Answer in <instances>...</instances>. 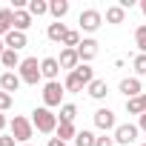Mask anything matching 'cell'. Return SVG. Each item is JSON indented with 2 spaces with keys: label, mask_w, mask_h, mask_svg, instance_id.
Returning <instances> with one entry per match:
<instances>
[{
  "label": "cell",
  "mask_w": 146,
  "mask_h": 146,
  "mask_svg": "<svg viewBox=\"0 0 146 146\" xmlns=\"http://www.w3.org/2000/svg\"><path fill=\"white\" fill-rule=\"evenodd\" d=\"M15 29V9H0V37H6Z\"/></svg>",
  "instance_id": "15"
},
{
  "label": "cell",
  "mask_w": 146,
  "mask_h": 146,
  "mask_svg": "<svg viewBox=\"0 0 146 146\" xmlns=\"http://www.w3.org/2000/svg\"><path fill=\"white\" fill-rule=\"evenodd\" d=\"M95 146H115V137H109V135H100V137L95 140Z\"/></svg>",
  "instance_id": "31"
},
{
  "label": "cell",
  "mask_w": 146,
  "mask_h": 146,
  "mask_svg": "<svg viewBox=\"0 0 146 146\" xmlns=\"http://www.w3.org/2000/svg\"><path fill=\"white\" fill-rule=\"evenodd\" d=\"M140 98H143V106H146V95H140Z\"/></svg>",
  "instance_id": "38"
},
{
  "label": "cell",
  "mask_w": 146,
  "mask_h": 146,
  "mask_svg": "<svg viewBox=\"0 0 146 146\" xmlns=\"http://www.w3.org/2000/svg\"><path fill=\"white\" fill-rule=\"evenodd\" d=\"M20 146H32V143H20Z\"/></svg>",
  "instance_id": "39"
},
{
  "label": "cell",
  "mask_w": 146,
  "mask_h": 146,
  "mask_svg": "<svg viewBox=\"0 0 146 146\" xmlns=\"http://www.w3.org/2000/svg\"><path fill=\"white\" fill-rule=\"evenodd\" d=\"M66 32H69V29H66V26H63V23L57 20V23H49V29H46V37H49L52 43H63Z\"/></svg>",
  "instance_id": "17"
},
{
  "label": "cell",
  "mask_w": 146,
  "mask_h": 146,
  "mask_svg": "<svg viewBox=\"0 0 146 146\" xmlns=\"http://www.w3.org/2000/svg\"><path fill=\"white\" fill-rule=\"evenodd\" d=\"M17 75H20V80H23V83H29V86H37V80L43 78L37 57H23V63H20V69H17Z\"/></svg>",
  "instance_id": "4"
},
{
  "label": "cell",
  "mask_w": 146,
  "mask_h": 146,
  "mask_svg": "<svg viewBox=\"0 0 146 146\" xmlns=\"http://www.w3.org/2000/svg\"><path fill=\"white\" fill-rule=\"evenodd\" d=\"M0 63H3L6 69H20V63H23V60H20V54H17V52L6 49V52H3V57H0Z\"/></svg>",
  "instance_id": "22"
},
{
  "label": "cell",
  "mask_w": 146,
  "mask_h": 146,
  "mask_svg": "<svg viewBox=\"0 0 146 146\" xmlns=\"http://www.w3.org/2000/svg\"><path fill=\"white\" fill-rule=\"evenodd\" d=\"M49 15L54 20H63L69 15V0H52V3H49Z\"/></svg>",
  "instance_id": "18"
},
{
  "label": "cell",
  "mask_w": 146,
  "mask_h": 146,
  "mask_svg": "<svg viewBox=\"0 0 146 146\" xmlns=\"http://www.w3.org/2000/svg\"><path fill=\"white\" fill-rule=\"evenodd\" d=\"M75 117H78V106L75 103H63L60 106V115H57L60 123H75Z\"/></svg>",
  "instance_id": "20"
},
{
  "label": "cell",
  "mask_w": 146,
  "mask_h": 146,
  "mask_svg": "<svg viewBox=\"0 0 146 146\" xmlns=\"http://www.w3.org/2000/svg\"><path fill=\"white\" fill-rule=\"evenodd\" d=\"M9 106H12V95L9 92H0V112H6Z\"/></svg>",
  "instance_id": "30"
},
{
  "label": "cell",
  "mask_w": 146,
  "mask_h": 146,
  "mask_svg": "<svg viewBox=\"0 0 146 146\" xmlns=\"http://www.w3.org/2000/svg\"><path fill=\"white\" fill-rule=\"evenodd\" d=\"M32 26V15H29V9H17L15 12V29L17 32H26Z\"/></svg>",
  "instance_id": "19"
},
{
  "label": "cell",
  "mask_w": 146,
  "mask_h": 146,
  "mask_svg": "<svg viewBox=\"0 0 146 146\" xmlns=\"http://www.w3.org/2000/svg\"><path fill=\"white\" fill-rule=\"evenodd\" d=\"M78 57H80V63L95 60V57H98V40H95V37H83L80 46H78Z\"/></svg>",
  "instance_id": "8"
},
{
  "label": "cell",
  "mask_w": 146,
  "mask_h": 146,
  "mask_svg": "<svg viewBox=\"0 0 146 146\" xmlns=\"http://www.w3.org/2000/svg\"><path fill=\"white\" fill-rule=\"evenodd\" d=\"M140 12H143V17H146V0H140Z\"/></svg>",
  "instance_id": "37"
},
{
  "label": "cell",
  "mask_w": 146,
  "mask_h": 146,
  "mask_svg": "<svg viewBox=\"0 0 146 146\" xmlns=\"http://www.w3.org/2000/svg\"><path fill=\"white\" fill-rule=\"evenodd\" d=\"M126 112L129 115H146V106H143V98H132V100H126Z\"/></svg>",
  "instance_id": "24"
},
{
  "label": "cell",
  "mask_w": 146,
  "mask_h": 146,
  "mask_svg": "<svg viewBox=\"0 0 146 146\" xmlns=\"http://www.w3.org/2000/svg\"><path fill=\"white\" fill-rule=\"evenodd\" d=\"M6 123H9V120L3 117V112H0V132H3V129H6Z\"/></svg>",
  "instance_id": "35"
},
{
  "label": "cell",
  "mask_w": 146,
  "mask_h": 146,
  "mask_svg": "<svg viewBox=\"0 0 146 146\" xmlns=\"http://www.w3.org/2000/svg\"><path fill=\"white\" fill-rule=\"evenodd\" d=\"M95 126H98L100 132H109V129H115V126H117V120H115V112H112V109H106V106H103V109H98V112H95Z\"/></svg>",
  "instance_id": "9"
},
{
  "label": "cell",
  "mask_w": 146,
  "mask_h": 146,
  "mask_svg": "<svg viewBox=\"0 0 146 146\" xmlns=\"http://www.w3.org/2000/svg\"><path fill=\"white\" fill-rule=\"evenodd\" d=\"M137 129H140V132H146V115H140V117H137Z\"/></svg>",
  "instance_id": "34"
},
{
  "label": "cell",
  "mask_w": 146,
  "mask_h": 146,
  "mask_svg": "<svg viewBox=\"0 0 146 146\" xmlns=\"http://www.w3.org/2000/svg\"><path fill=\"white\" fill-rule=\"evenodd\" d=\"M137 132H140V129H137L135 123H117L112 137H115V143H120V146H129V143H135V140H137Z\"/></svg>",
  "instance_id": "6"
},
{
  "label": "cell",
  "mask_w": 146,
  "mask_h": 146,
  "mask_svg": "<svg viewBox=\"0 0 146 146\" xmlns=\"http://www.w3.org/2000/svg\"><path fill=\"white\" fill-rule=\"evenodd\" d=\"M57 115L52 112V109H46V106H37L35 112H32V126L37 129V132H43V135H54L57 132Z\"/></svg>",
  "instance_id": "2"
},
{
  "label": "cell",
  "mask_w": 146,
  "mask_h": 146,
  "mask_svg": "<svg viewBox=\"0 0 146 146\" xmlns=\"http://www.w3.org/2000/svg\"><path fill=\"white\" fill-rule=\"evenodd\" d=\"M120 92L126 95V100H132V98H140V92H143V86H140V78H123V80H120Z\"/></svg>",
  "instance_id": "12"
},
{
  "label": "cell",
  "mask_w": 146,
  "mask_h": 146,
  "mask_svg": "<svg viewBox=\"0 0 146 146\" xmlns=\"http://www.w3.org/2000/svg\"><path fill=\"white\" fill-rule=\"evenodd\" d=\"M3 40H6V49H12V52H20V49H26V46H29L26 32H17V29H12Z\"/></svg>",
  "instance_id": "11"
},
{
  "label": "cell",
  "mask_w": 146,
  "mask_h": 146,
  "mask_svg": "<svg viewBox=\"0 0 146 146\" xmlns=\"http://www.w3.org/2000/svg\"><path fill=\"white\" fill-rule=\"evenodd\" d=\"M20 83H23V80H20L17 72H3V75H0V89L9 92V95H12V92H17V89H20Z\"/></svg>",
  "instance_id": "13"
},
{
  "label": "cell",
  "mask_w": 146,
  "mask_h": 146,
  "mask_svg": "<svg viewBox=\"0 0 146 146\" xmlns=\"http://www.w3.org/2000/svg\"><path fill=\"white\" fill-rule=\"evenodd\" d=\"M143 146H146V143H143Z\"/></svg>",
  "instance_id": "40"
},
{
  "label": "cell",
  "mask_w": 146,
  "mask_h": 146,
  "mask_svg": "<svg viewBox=\"0 0 146 146\" xmlns=\"http://www.w3.org/2000/svg\"><path fill=\"white\" fill-rule=\"evenodd\" d=\"M49 12V3L46 0H29V15L32 17H40V15H46Z\"/></svg>",
  "instance_id": "26"
},
{
  "label": "cell",
  "mask_w": 146,
  "mask_h": 146,
  "mask_svg": "<svg viewBox=\"0 0 146 146\" xmlns=\"http://www.w3.org/2000/svg\"><path fill=\"white\" fill-rule=\"evenodd\" d=\"M40 72H43L46 83L57 80V75H60V60H57V57H43V60H40Z\"/></svg>",
  "instance_id": "10"
},
{
  "label": "cell",
  "mask_w": 146,
  "mask_h": 146,
  "mask_svg": "<svg viewBox=\"0 0 146 146\" xmlns=\"http://www.w3.org/2000/svg\"><path fill=\"white\" fill-rule=\"evenodd\" d=\"M63 92H66V86H63L60 80H52V83H46V86H43V106H46V109L63 106Z\"/></svg>",
  "instance_id": "5"
},
{
  "label": "cell",
  "mask_w": 146,
  "mask_h": 146,
  "mask_svg": "<svg viewBox=\"0 0 146 146\" xmlns=\"http://www.w3.org/2000/svg\"><path fill=\"white\" fill-rule=\"evenodd\" d=\"M106 20L115 23V26L123 23V20H126V9H123V6H109V9H106Z\"/></svg>",
  "instance_id": "23"
},
{
  "label": "cell",
  "mask_w": 146,
  "mask_h": 146,
  "mask_svg": "<svg viewBox=\"0 0 146 146\" xmlns=\"http://www.w3.org/2000/svg\"><path fill=\"white\" fill-rule=\"evenodd\" d=\"M86 92H89V98H95V100H103V98H106V92H109V86H106V80L95 78V80L86 86Z\"/></svg>",
  "instance_id": "16"
},
{
  "label": "cell",
  "mask_w": 146,
  "mask_h": 146,
  "mask_svg": "<svg viewBox=\"0 0 146 146\" xmlns=\"http://www.w3.org/2000/svg\"><path fill=\"white\" fill-rule=\"evenodd\" d=\"M135 46L140 49V54H146V23L135 29Z\"/></svg>",
  "instance_id": "28"
},
{
  "label": "cell",
  "mask_w": 146,
  "mask_h": 146,
  "mask_svg": "<svg viewBox=\"0 0 146 146\" xmlns=\"http://www.w3.org/2000/svg\"><path fill=\"white\" fill-rule=\"evenodd\" d=\"M95 140H98V135H95V132H89V129H83V132H78L75 146H95Z\"/></svg>",
  "instance_id": "25"
},
{
  "label": "cell",
  "mask_w": 146,
  "mask_h": 146,
  "mask_svg": "<svg viewBox=\"0 0 146 146\" xmlns=\"http://www.w3.org/2000/svg\"><path fill=\"white\" fill-rule=\"evenodd\" d=\"M132 66H135V75L143 78V75H146V54H137V57L132 60Z\"/></svg>",
  "instance_id": "29"
},
{
  "label": "cell",
  "mask_w": 146,
  "mask_h": 146,
  "mask_svg": "<svg viewBox=\"0 0 146 146\" xmlns=\"http://www.w3.org/2000/svg\"><path fill=\"white\" fill-rule=\"evenodd\" d=\"M78 46H80V32L69 29V32H66V37H63V49H78Z\"/></svg>",
  "instance_id": "27"
},
{
  "label": "cell",
  "mask_w": 146,
  "mask_h": 146,
  "mask_svg": "<svg viewBox=\"0 0 146 146\" xmlns=\"http://www.w3.org/2000/svg\"><path fill=\"white\" fill-rule=\"evenodd\" d=\"M46 146H66V143H63L60 137H49V143H46Z\"/></svg>",
  "instance_id": "33"
},
{
  "label": "cell",
  "mask_w": 146,
  "mask_h": 146,
  "mask_svg": "<svg viewBox=\"0 0 146 146\" xmlns=\"http://www.w3.org/2000/svg\"><path fill=\"white\" fill-rule=\"evenodd\" d=\"M54 137H60L63 143H66V140H72V137H78V129H75V123H57V132H54Z\"/></svg>",
  "instance_id": "21"
},
{
  "label": "cell",
  "mask_w": 146,
  "mask_h": 146,
  "mask_svg": "<svg viewBox=\"0 0 146 146\" xmlns=\"http://www.w3.org/2000/svg\"><path fill=\"white\" fill-rule=\"evenodd\" d=\"M9 129H12V137H15L17 143H29V137L35 135L32 120H29V117H23V115H15V117L9 120Z\"/></svg>",
  "instance_id": "3"
},
{
  "label": "cell",
  "mask_w": 146,
  "mask_h": 146,
  "mask_svg": "<svg viewBox=\"0 0 146 146\" xmlns=\"http://www.w3.org/2000/svg\"><path fill=\"white\" fill-rule=\"evenodd\" d=\"M78 66H80L78 49H63V52H60V69H69V72H75Z\"/></svg>",
  "instance_id": "14"
},
{
  "label": "cell",
  "mask_w": 146,
  "mask_h": 146,
  "mask_svg": "<svg viewBox=\"0 0 146 146\" xmlns=\"http://www.w3.org/2000/svg\"><path fill=\"white\" fill-rule=\"evenodd\" d=\"M92 80H95V72H92V66H89V63H80L75 72H69V75H66L63 86H66V92H83V89H86Z\"/></svg>",
  "instance_id": "1"
},
{
  "label": "cell",
  "mask_w": 146,
  "mask_h": 146,
  "mask_svg": "<svg viewBox=\"0 0 146 146\" xmlns=\"http://www.w3.org/2000/svg\"><path fill=\"white\" fill-rule=\"evenodd\" d=\"M0 146H15V137L12 135H0Z\"/></svg>",
  "instance_id": "32"
},
{
  "label": "cell",
  "mask_w": 146,
  "mask_h": 146,
  "mask_svg": "<svg viewBox=\"0 0 146 146\" xmlns=\"http://www.w3.org/2000/svg\"><path fill=\"white\" fill-rule=\"evenodd\" d=\"M3 52H6V40L0 37V57H3Z\"/></svg>",
  "instance_id": "36"
},
{
  "label": "cell",
  "mask_w": 146,
  "mask_h": 146,
  "mask_svg": "<svg viewBox=\"0 0 146 146\" xmlns=\"http://www.w3.org/2000/svg\"><path fill=\"white\" fill-rule=\"evenodd\" d=\"M100 23H103V15H100L98 9H86V12H80V29H83V32H98Z\"/></svg>",
  "instance_id": "7"
}]
</instances>
